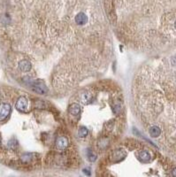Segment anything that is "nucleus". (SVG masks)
Wrapping results in <instances>:
<instances>
[{"instance_id":"obj_1","label":"nucleus","mask_w":176,"mask_h":177,"mask_svg":"<svg viewBox=\"0 0 176 177\" xmlns=\"http://www.w3.org/2000/svg\"><path fill=\"white\" fill-rule=\"evenodd\" d=\"M30 86L32 88V90L38 94H45L48 92V88L42 80L38 79V80L32 81L30 82Z\"/></svg>"},{"instance_id":"obj_2","label":"nucleus","mask_w":176,"mask_h":177,"mask_svg":"<svg viewBox=\"0 0 176 177\" xmlns=\"http://www.w3.org/2000/svg\"><path fill=\"white\" fill-rule=\"evenodd\" d=\"M12 107L7 103H1L0 104V121H5L10 114Z\"/></svg>"},{"instance_id":"obj_3","label":"nucleus","mask_w":176,"mask_h":177,"mask_svg":"<svg viewBox=\"0 0 176 177\" xmlns=\"http://www.w3.org/2000/svg\"><path fill=\"white\" fill-rule=\"evenodd\" d=\"M27 99L25 97H21L16 102L15 107L21 113H27Z\"/></svg>"},{"instance_id":"obj_4","label":"nucleus","mask_w":176,"mask_h":177,"mask_svg":"<svg viewBox=\"0 0 176 177\" xmlns=\"http://www.w3.org/2000/svg\"><path fill=\"white\" fill-rule=\"evenodd\" d=\"M67 146H68V140L66 137H58V139L56 140V147L58 148V150L64 151L67 148Z\"/></svg>"},{"instance_id":"obj_5","label":"nucleus","mask_w":176,"mask_h":177,"mask_svg":"<svg viewBox=\"0 0 176 177\" xmlns=\"http://www.w3.org/2000/svg\"><path fill=\"white\" fill-rule=\"evenodd\" d=\"M127 156L126 152L122 151V150H117L115 152H112V161L114 162H119L121 160H122L123 158H125V157Z\"/></svg>"},{"instance_id":"obj_6","label":"nucleus","mask_w":176,"mask_h":177,"mask_svg":"<svg viewBox=\"0 0 176 177\" xmlns=\"http://www.w3.org/2000/svg\"><path fill=\"white\" fill-rule=\"evenodd\" d=\"M75 22L79 26H82V25H85L88 22V21H89V18H88V16L86 15L84 12H79L77 15L75 16Z\"/></svg>"},{"instance_id":"obj_7","label":"nucleus","mask_w":176,"mask_h":177,"mask_svg":"<svg viewBox=\"0 0 176 177\" xmlns=\"http://www.w3.org/2000/svg\"><path fill=\"white\" fill-rule=\"evenodd\" d=\"M31 63L27 60H22L19 62V68L21 72L27 73L29 72L31 69Z\"/></svg>"},{"instance_id":"obj_8","label":"nucleus","mask_w":176,"mask_h":177,"mask_svg":"<svg viewBox=\"0 0 176 177\" xmlns=\"http://www.w3.org/2000/svg\"><path fill=\"white\" fill-rule=\"evenodd\" d=\"M34 156H36V154H34V153H28V152L24 153L21 157V161L22 162L23 164H29L33 161Z\"/></svg>"},{"instance_id":"obj_9","label":"nucleus","mask_w":176,"mask_h":177,"mask_svg":"<svg viewBox=\"0 0 176 177\" xmlns=\"http://www.w3.org/2000/svg\"><path fill=\"white\" fill-rule=\"evenodd\" d=\"M68 112H69L70 114L76 116V115H78L80 113L81 107H80V106L77 104V103H73L72 105H70V106L68 108Z\"/></svg>"},{"instance_id":"obj_10","label":"nucleus","mask_w":176,"mask_h":177,"mask_svg":"<svg viewBox=\"0 0 176 177\" xmlns=\"http://www.w3.org/2000/svg\"><path fill=\"white\" fill-rule=\"evenodd\" d=\"M138 158L142 162H148L150 161L151 159V155L148 152H146V151H142L139 152L138 154Z\"/></svg>"},{"instance_id":"obj_11","label":"nucleus","mask_w":176,"mask_h":177,"mask_svg":"<svg viewBox=\"0 0 176 177\" xmlns=\"http://www.w3.org/2000/svg\"><path fill=\"white\" fill-rule=\"evenodd\" d=\"M149 132L151 137H158L161 134V129L158 126H152L149 129Z\"/></svg>"},{"instance_id":"obj_12","label":"nucleus","mask_w":176,"mask_h":177,"mask_svg":"<svg viewBox=\"0 0 176 177\" xmlns=\"http://www.w3.org/2000/svg\"><path fill=\"white\" fill-rule=\"evenodd\" d=\"M91 94L90 93H83L81 95V101L84 103V104H89V103L91 101Z\"/></svg>"},{"instance_id":"obj_13","label":"nucleus","mask_w":176,"mask_h":177,"mask_svg":"<svg viewBox=\"0 0 176 177\" xmlns=\"http://www.w3.org/2000/svg\"><path fill=\"white\" fill-rule=\"evenodd\" d=\"M88 134H89V130H88V128H84V127H81L80 128L79 131H78V135L79 137H85L88 136Z\"/></svg>"},{"instance_id":"obj_14","label":"nucleus","mask_w":176,"mask_h":177,"mask_svg":"<svg viewBox=\"0 0 176 177\" xmlns=\"http://www.w3.org/2000/svg\"><path fill=\"white\" fill-rule=\"evenodd\" d=\"M87 156H88V158H89V160L91 161V162H93V161H95L97 159L96 154L90 149H89V150L87 151Z\"/></svg>"},{"instance_id":"obj_15","label":"nucleus","mask_w":176,"mask_h":177,"mask_svg":"<svg viewBox=\"0 0 176 177\" xmlns=\"http://www.w3.org/2000/svg\"><path fill=\"white\" fill-rule=\"evenodd\" d=\"M8 148L12 149V150H14L15 149V147L17 146V142L15 141V139H11L9 142H8Z\"/></svg>"},{"instance_id":"obj_16","label":"nucleus","mask_w":176,"mask_h":177,"mask_svg":"<svg viewBox=\"0 0 176 177\" xmlns=\"http://www.w3.org/2000/svg\"><path fill=\"white\" fill-rule=\"evenodd\" d=\"M172 173H173V176H176V168H174Z\"/></svg>"},{"instance_id":"obj_17","label":"nucleus","mask_w":176,"mask_h":177,"mask_svg":"<svg viewBox=\"0 0 176 177\" xmlns=\"http://www.w3.org/2000/svg\"><path fill=\"white\" fill-rule=\"evenodd\" d=\"M0 144H1V140H0Z\"/></svg>"}]
</instances>
